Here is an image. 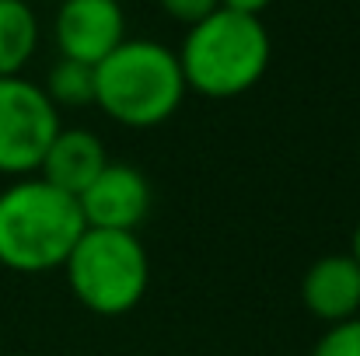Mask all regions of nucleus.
Returning <instances> with one entry per match:
<instances>
[{"label":"nucleus","instance_id":"nucleus-6","mask_svg":"<svg viewBox=\"0 0 360 356\" xmlns=\"http://www.w3.org/2000/svg\"><path fill=\"white\" fill-rule=\"evenodd\" d=\"M84 228L102 231H136L150 213V185L129 164H105L91 185L77 196Z\"/></svg>","mask_w":360,"mask_h":356},{"label":"nucleus","instance_id":"nucleus-14","mask_svg":"<svg viewBox=\"0 0 360 356\" xmlns=\"http://www.w3.org/2000/svg\"><path fill=\"white\" fill-rule=\"evenodd\" d=\"M221 7H224V11H235V14H252V18H259V14L269 7V0H221Z\"/></svg>","mask_w":360,"mask_h":356},{"label":"nucleus","instance_id":"nucleus-9","mask_svg":"<svg viewBox=\"0 0 360 356\" xmlns=\"http://www.w3.org/2000/svg\"><path fill=\"white\" fill-rule=\"evenodd\" d=\"M105 164H109L105 143L91 129H63L60 126V133L53 136V143L39 164V171H42L39 178L77 199Z\"/></svg>","mask_w":360,"mask_h":356},{"label":"nucleus","instance_id":"nucleus-11","mask_svg":"<svg viewBox=\"0 0 360 356\" xmlns=\"http://www.w3.org/2000/svg\"><path fill=\"white\" fill-rule=\"evenodd\" d=\"M46 98L60 109H88L95 105V67L91 63H81V60H67L60 56V63L49 70L46 77Z\"/></svg>","mask_w":360,"mask_h":356},{"label":"nucleus","instance_id":"nucleus-13","mask_svg":"<svg viewBox=\"0 0 360 356\" xmlns=\"http://www.w3.org/2000/svg\"><path fill=\"white\" fill-rule=\"evenodd\" d=\"M158 4L168 18H175L182 25H196V21H203L207 14H214L221 7V0H158Z\"/></svg>","mask_w":360,"mask_h":356},{"label":"nucleus","instance_id":"nucleus-12","mask_svg":"<svg viewBox=\"0 0 360 356\" xmlns=\"http://www.w3.org/2000/svg\"><path fill=\"white\" fill-rule=\"evenodd\" d=\"M311 356H360V315L329 325L319 336Z\"/></svg>","mask_w":360,"mask_h":356},{"label":"nucleus","instance_id":"nucleus-7","mask_svg":"<svg viewBox=\"0 0 360 356\" xmlns=\"http://www.w3.org/2000/svg\"><path fill=\"white\" fill-rule=\"evenodd\" d=\"M53 32L60 56L95 67L126 39V14L120 0H63Z\"/></svg>","mask_w":360,"mask_h":356},{"label":"nucleus","instance_id":"nucleus-8","mask_svg":"<svg viewBox=\"0 0 360 356\" xmlns=\"http://www.w3.org/2000/svg\"><path fill=\"white\" fill-rule=\"evenodd\" d=\"M301 301L304 308L326 322H347L360 315V265L357 258L347 255H322L308 265L304 279H301Z\"/></svg>","mask_w":360,"mask_h":356},{"label":"nucleus","instance_id":"nucleus-4","mask_svg":"<svg viewBox=\"0 0 360 356\" xmlns=\"http://www.w3.org/2000/svg\"><path fill=\"white\" fill-rule=\"evenodd\" d=\"M63 272L74 297L88 311L116 318L143 301L150 262L136 231L84 228V235L77 237V244L63 262Z\"/></svg>","mask_w":360,"mask_h":356},{"label":"nucleus","instance_id":"nucleus-1","mask_svg":"<svg viewBox=\"0 0 360 356\" xmlns=\"http://www.w3.org/2000/svg\"><path fill=\"white\" fill-rule=\"evenodd\" d=\"M269 32L262 18L217 7L189 25L179 56L186 88L207 98H238L252 91L269 67Z\"/></svg>","mask_w":360,"mask_h":356},{"label":"nucleus","instance_id":"nucleus-3","mask_svg":"<svg viewBox=\"0 0 360 356\" xmlns=\"http://www.w3.org/2000/svg\"><path fill=\"white\" fill-rule=\"evenodd\" d=\"M84 235L74 196L42 178H21L0 192V265L14 272L63 269L70 248Z\"/></svg>","mask_w":360,"mask_h":356},{"label":"nucleus","instance_id":"nucleus-2","mask_svg":"<svg viewBox=\"0 0 360 356\" xmlns=\"http://www.w3.org/2000/svg\"><path fill=\"white\" fill-rule=\"evenodd\" d=\"M186 77L179 56L150 39H122L95 63V105L129 129H150L179 112Z\"/></svg>","mask_w":360,"mask_h":356},{"label":"nucleus","instance_id":"nucleus-10","mask_svg":"<svg viewBox=\"0 0 360 356\" xmlns=\"http://www.w3.org/2000/svg\"><path fill=\"white\" fill-rule=\"evenodd\" d=\"M39 46V18L25 0H0V77H18Z\"/></svg>","mask_w":360,"mask_h":356},{"label":"nucleus","instance_id":"nucleus-15","mask_svg":"<svg viewBox=\"0 0 360 356\" xmlns=\"http://www.w3.org/2000/svg\"><path fill=\"white\" fill-rule=\"evenodd\" d=\"M350 255L357 258V265H360V220H357V228H354V248H350Z\"/></svg>","mask_w":360,"mask_h":356},{"label":"nucleus","instance_id":"nucleus-5","mask_svg":"<svg viewBox=\"0 0 360 356\" xmlns=\"http://www.w3.org/2000/svg\"><path fill=\"white\" fill-rule=\"evenodd\" d=\"M56 133L60 112L39 84L21 74L0 77V175L39 171Z\"/></svg>","mask_w":360,"mask_h":356}]
</instances>
